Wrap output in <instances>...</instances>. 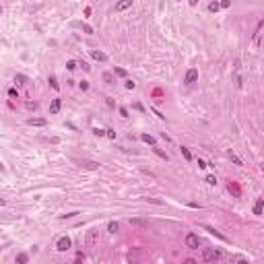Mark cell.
Masks as SVG:
<instances>
[{
    "mask_svg": "<svg viewBox=\"0 0 264 264\" xmlns=\"http://www.w3.org/2000/svg\"><path fill=\"white\" fill-rule=\"evenodd\" d=\"M97 243H99V231H97V229H89V231H87V235H85V248L93 250Z\"/></svg>",
    "mask_w": 264,
    "mask_h": 264,
    "instance_id": "6da1fadb",
    "label": "cell"
},
{
    "mask_svg": "<svg viewBox=\"0 0 264 264\" xmlns=\"http://www.w3.org/2000/svg\"><path fill=\"white\" fill-rule=\"evenodd\" d=\"M202 258L207 260V262H217L223 258V252L221 250H215V248H207L204 252H202Z\"/></svg>",
    "mask_w": 264,
    "mask_h": 264,
    "instance_id": "7a4b0ae2",
    "label": "cell"
},
{
    "mask_svg": "<svg viewBox=\"0 0 264 264\" xmlns=\"http://www.w3.org/2000/svg\"><path fill=\"white\" fill-rule=\"evenodd\" d=\"M186 246H188L190 250H198V246H200L198 235H196V233H188V235H186Z\"/></svg>",
    "mask_w": 264,
    "mask_h": 264,
    "instance_id": "3957f363",
    "label": "cell"
},
{
    "mask_svg": "<svg viewBox=\"0 0 264 264\" xmlns=\"http://www.w3.org/2000/svg\"><path fill=\"white\" fill-rule=\"evenodd\" d=\"M70 246H72V241H70V237H66V235L56 241V250L58 252H66V250H70Z\"/></svg>",
    "mask_w": 264,
    "mask_h": 264,
    "instance_id": "277c9868",
    "label": "cell"
},
{
    "mask_svg": "<svg viewBox=\"0 0 264 264\" xmlns=\"http://www.w3.org/2000/svg\"><path fill=\"white\" fill-rule=\"evenodd\" d=\"M227 190H229V194L233 196V198H241V186L237 184V182H229V184H227Z\"/></svg>",
    "mask_w": 264,
    "mask_h": 264,
    "instance_id": "5b68a950",
    "label": "cell"
},
{
    "mask_svg": "<svg viewBox=\"0 0 264 264\" xmlns=\"http://www.w3.org/2000/svg\"><path fill=\"white\" fill-rule=\"evenodd\" d=\"M130 225H132V227H136V229H145V227H149V219L134 217V219H130Z\"/></svg>",
    "mask_w": 264,
    "mask_h": 264,
    "instance_id": "8992f818",
    "label": "cell"
},
{
    "mask_svg": "<svg viewBox=\"0 0 264 264\" xmlns=\"http://www.w3.org/2000/svg\"><path fill=\"white\" fill-rule=\"evenodd\" d=\"M196 80H198V70H196V68H190L188 72H186L184 83H186V85H194Z\"/></svg>",
    "mask_w": 264,
    "mask_h": 264,
    "instance_id": "52a82bcc",
    "label": "cell"
},
{
    "mask_svg": "<svg viewBox=\"0 0 264 264\" xmlns=\"http://www.w3.org/2000/svg\"><path fill=\"white\" fill-rule=\"evenodd\" d=\"M130 6H132V0H118L116 2V12H122L126 8H130Z\"/></svg>",
    "mask_w": 264,
    "mask_h": 264,
    "instance_id": "ba28073f",
    "label": "cell"
},
{
    "mask_svg": "<svg viewBox=\"0 0 264 264\" xmlns=\"http://www.w3.org/2000/svg\"><path fill=\"white\" fill-rule=\"evenodd\" d=\"M47 120L46 118H29L27 120V126H46Z\"/></svg>",
    "mask_w": 264,
    "mask_h": 264,
    "instance_id": "9c48e42d",
    "label": "cell"
},
{
    "mask_svg": "<svg viewBox=\"0 0 264 264\" xmlns=\"http://www.w3.org/2000/svg\"><path fill=\"white\" fill-rule=\"evenodd\" d=\"M79 165L83 167V169H91V171L99 167V163H97V161H87V159H85V161H79Z\"/></svg>",
    "mask_w": 264,
    "mask_h": 264,
    "instance_id": "30bf717a",
    "label": "cell"
},
{
    "mask_svg": "<svg viewBox=\"0 0 264 264\" xmlns=\"http://www.w3.org/2000/svg\"><path fill=\"white\" fill-rule=\"evenodd\" d=\"M60 107H62V101H60V99H52V103H50V114L52 116H56L58 112H60Z\"/></svg>",
    "mask_w": 264,
    "mask_h": 264,
    "instance_id": "8fae6325",
    "label": "cell"
},
{
    "mask_svg": "<svg viewBox=\"0 0 264 264\" xmlns=\"http://www.w3.org/2000/svg\"><path fill=\"white\" fill-rule=\"evenodd\" d=\"M91 56L97 60V62H107V56H105L101 50H91Z\"/></svg>",
    "mask_w": 264,
    "mask_h": 264,
    "instance_id": "7c38bea8",
    "label": "cell"
},
{
    "mask_svg": "<svg viewBox=\"0 0 264 264\" xmlns=\"http://www.w3.org/2000/svg\"><path fill=\"white\" fill-rule=\"evenodd\" d=\"M264 210V198H258L256 204H254V215H262Z\"/></svg>",
    "mask_w": 264,
    "mask_h": 264,
    "instance_id": "4fadbf2b",
    "label": "cell"
},
{
    "mask_svg": "<svg viewBox=\"0 0 264 264\" xmlns=\"http://www.w3.org/2000/svg\"><path fill=\"white\" fill-rule=\"evenodd\" d=\"M17 262H19V264H27V262H29V256H27L25 252L17 254Z\"/></svg>",
    "mask_w": 264,
    "mask_h": 264,
    "instance_id": "5bb4252c",
    "label": "cell"
},
{
    "mask_svg": "<svg viewBox=\"0 0 264 264\" xmlns=\"http://www.w3.org/2000/svg\"><path fill=\"white\" fill-rule=\"evenodd\" d=\"M180 151H182V155H184L186 161H192V153H190V149H188V147H180Z\"/></svg>",
    "mask_w": 264,
    "mask_h": 264,
    "instance_id": "9a60e30c",
    "label": "cell"
},
{
    "mask_svg": "<svg viewBox=\"0 0 264 264\" xmlns=\"http://www.w3.org/2000/svg\"><path fill=\"white\" fill-rule=\"evenodd\" d=\"M155 155H157V157H161V159L163 161H169V157H167V153H165V151H161V149H157V147H155Z\"/></svg>",
    "mask_w": 264,
    "mask_h": 264,
    "instance_id": "2e32d148",
    "label": "cell"
},
{
    "mask_svg": "<svg viewBox=\"0 0 264 264\" xmlns=\"http://www.w3.org/2000/svg\"><path fill=\"white\" fill-rule=\"evenodd\" d=\"M118 229H120V225H118L116 221H109V223H107V231H109V233H116Z\"/></svg>",
    "mask_w": 264,
    "mask_h": 264,
    "instance_id": "e0dca14e",
    "label": "cell"
},
{
    "mask_svg": "<svg viewBox=\"0 0 264 264\" xmlns=\"http://www.w3.org/2000/svg\"><path fill=\"white\" fill-rule=\"evenodd\" d=\"M47 83H50V87H52V89H54V91H58V89H60V85H58V80H56V77H50V79H47Z\"/></svg>",
    "mask_w": 264,
    "mask_h": 264,
    "instance_id": "ac0fdd59",
    "label": "cell"
},
{
    "mask_svg": "<svg viewBox=\"0 0 264 264\" xmlns=\"http://www.w3.org/2000/svg\"><path fill=\"white\" fill-rule=\"evenodd\" d=\"M204 229H207L208 233H213V235H217L219 240H225V235H223V233H219V231H215L213 227H208V225H204Z\"/></svg>",
    "mask_w": 264,
    "mask_h": 264,
    "instance_id": "d6986e66",
    "label": "cell"
},
{
    "mask_svg": "<svg viewBox=\"0 0 264 264\" xmlns=\"http://www.w3.org/2000/svg\"><path fill=\"white\" fill-rule=\"evenodd\" d=\"M15 83H17V85H25V83H27V77H25V74H15Z\"/></svg>",
    "mask_w": 264,
    "mask_h": 264,
    "instance_id": "ffe728a7",
    "label": "cell"
},
{
    "mask_svg": "<svg viewBox=\"0 0 264 264\" xmlns=\"http://www.w3.org/2000/svg\"><path fill=\"white\" fill-rule=\"evenodd\" d=\"M140 138H142V142H149V145L155 147V138L151 136V134H140Z\"/></svg>",
    "mask_w": 264,
    "mask_h": 264,
    "instance_id": "44dd1931",
    "label": "cell"
},
{
    "mask_svg": "<svg viewBox=\"0 0 264 264\" xmlns=\"http://www.w3.org/2000/svg\"><path fill=\"white\" fill-rule=\"evenodd\" d=\"M227 155H229V159L233 161V163H235V165H241V159H240V157H237V155H235V153H233V151H229V153H227Z\"/></svg>",
    "mask_w": 264,
    "mask_h": 264,
    "instance_id": "7402d4cb",
    "label": "cell"
},
{
    "mask_svg": "<svg viewBox=\"0 0 264 264\" xmlns=\"http://www.w3.org/2000/svg\"><path fill=\"white\" fill-rule=\"evenodd\" d=\"M74 25H77V27H80L85 33H89V35L93 33V27H89V25H83V23H74Z\"/></svg>",
    "mask_w": 264,
    "mask_h": 264,
    "instance_id": "603a6c76",
    "label": "cell"
},
{
    "mask_svg": "<svg viewBox=\"0 0 264 264\" xmlns=\"http://www.w3.org/2000/svg\"><path fill=\"white\" fill-rule=\"evenodd\" d=\"M219 8H221V4H219V2H210V4H208V11H210V12H217Z\"/></svg>",
    "mask_w": 264,
    "mask_h": 264,
    "instance_id": "cb8c5ba5",
    "label": "cell"
},
{
    "mask_svg": "<svg viewBox=\"0 0 264 264\" xmlns=\"http://www.w3.org/2000/svg\"><path fill=\"white\" fill-rule=\"evenodd\" d=\"M25 107H27L29 112H35V109H37V103H35V101H27V103H25Z\"/></svg>",
    "mask_w": 264,
    "mask_h": 264,
    "instance_id": "d4e9b609",
    "label": "cell"
},
{
    "mask_svg": "<svg viewBox=\"0 0 264 264\" xmlns=\"http://www.w3.org/2000/svg\"><path fill=\"white\" fill-rule=\"evenodd\" d=\"M207 184L208 186H217V178H215V175H207Z\"/></svg>",
    "mask_w": 264,
    "mask_h": 264,
    "instance_id": "484cf974",
    "label": "cell"
},
{
    "mask_svg": "<svg viewBox=\"0 0 264 264\" xmlns=\"http://www.w3.org/2000/svg\"><path fill=\"white\" fill-rule=\"evenodd\" d=\"M145 200H147V202H151V204H157V207H161V204H163L159 198H145Z\"/></svg>",
    "mask_w": 264,
    "mask_h": 264,
    "instance_id": "4316f807",
    "label": "cell"
},
{
    "mask_svg": "<svg viewBox=\"0 0 264 264\" xmlns=\"http://www.w3.org/2000/svg\"><path fill=\"white\" fill-rule=\"evenodd\" d=\"M79 87H80V91H87V89H89V80H80Z\"/></svg>",
    "mask_w": 264,
    "mask_h": 264,
    "instance_id": "83f0119b",
    "label": "cell"
},
{
    "mask_svg": "<svg viewBox=\"0 0 264 264\" xmlns=\"http://www.w3.org/2000/svg\"><path fill=\"white\" fill-rule=\"evenodd\" d=\"M93 134H95V136H103V134H107V132L101 130V128H93Z\"/></svg>",
    "mask_w": 264,
    "mask_h": 264,
    "instance_id": "f1b7e54d",
    "label": "cell"
},
{
    "mask_svg": "<svg viewBox=\"0 0 264 264\" xmlns=\"http://www.w3.org/2000/svg\"><path fill=\"white\" fill-rule=\"evenodd\" d=\"M124 87H126L128 91H132V89L136 87V83H132V80H126V83H124Z\"/></svg>",
    "mask_w": 264,
    "mask_h": 264,
    "instance_id": "f546056e",
    "label": "cell"
},
{
    "mask_svg": "<svg viewBox=\"0 0 264 264\" xmlns=\"http://www.w3.org/2000/svg\"><path fill=\"white\" fill-rule=\"evenodd\" d=\"M66 68H68V70H74V68H77V62H74V60H68V62H66Z\"/></svg>",
    "mask_w": 264,
    "mask_h": 264,
    "instance_id": "4dcf8cb0",
    "label": "cell"
},
{
    "mask_svg": "<svg viewBox=\"0 0 264 264\" xmlns=\"http://www.w3.org/2000/svg\"><path fill=\"white\" fill-rule=\"evenodd\" d=\"M114 72L118 74V77H126V74H128V72H126L124 68H114Z\"/></svg>",
    "mask_w": 264,
    "mask_h": 264,
    "instance_id": "1f68e13d",
    "label": "cell"
},
{
    "mask_svg": "<svg viewBox=\"0 0 264 264\" xmlns=\"http://www.w3.org/2000/svg\"><path fill=\"white\" fill-rule=\"evenodd\" d=\"M198 167H200V169H204V167H208V163L204 159H198Z\"/></svg>",
    "mask_w": 264,
    "mask_h": 264,
    "instance_id": "d6a6232c",
    "label": "cell"
},
{
    "mask_svg": "<svg viewBox=\"0 0 264 264\" xmlns=\"http://www.w3.org/2000/svg\"><path fill=\"white\" fill-rule=\"evenodd\" d=\"M8 97H17V99H19V93H17V89H8Z\"/></svg>",
    "mask_w": 264,
    "mask_h": 264,
    "instance_id": "836d02e7",
    "label": "cell"
},
{
    "mask_svg": "<svg viewBox=\"0 0 264 264\" xmlns=\"http://www.w3.org/2000/svg\"><path fill=\"white\" fill-rule=\"evenodd\" d=\"M221 6H223V8H229V6H231V0H221Z\"/></svg>",
    "mask_w": 264,
    "mask_h": 264,
    "instance_id": "e575fe53",
    "label": "cell"
},
{
    "mask_svg": "<svg viewBox=\"0 0 264 264\" xmlns=\"http://www.w3.org/2000/svg\"><path fill=\"white\" fill-rule=\"evenodd\" d=\"M105 132H107V136H109V138H116V130H112V128H107Z\"/></svg>",
    "mask_w": 264,
    "mask_h": 264,
    "instance_id": "d590c367",
    "label": "cell"
},
{
    "mask_svg": "<svg viewBox=\"0 0 264 264\" xmlns=\"http://www.w3.org/2000/svg\"><path fill=\"white\" fill-rule=\"evenodd\" d=\"M120 116H122V118H128V109L126 107H120Z\"/></svg>",
    "mask_w": 264,
    "mask_h": 264,
    "instance_id": "8d00e7d4",
    "label": "cell"
},
{
    "mask_svg": "<svg viewBox=\"0 0 264 264\" xmlns=\"http://www.w3.org/2000/svg\"><path fill=\"white\" fill-rule=\"evenodd\" d=\"M105 103L109 105V107H116V103H114V99H112V97H107V99H105Z\"/></svg>",
    "mask_w": 264,
    "mask_h": 264,
    "instance_id": "74e56055",
    "label": "cell"
},
{
    "mask_svg": "<svg viewBox=\"0 0 264 264\" xmlns=\"http://www.w3.org/2000/svg\"><path fill=\"white\" fill-rule=\"evenodd\" d=\"M103 80H105V83H112V74H109V72H105V74H103Z\"/></svg>",
    "mask_w": 264,
    "mask_h": 264,
    "instance_id": "f35d334b",
    "label": "cell"
},
{
    "mask_svg": "<svg viewBox=\"0 0 264 264\" xmlns=\"http://www.w3.org/2000/svg\"><path fill=\"white\" fill-rule=\"evenodd\" d=\"M83 260H85V254L79 252V254H77V262H83Z\"/></svg>",
    "mask_w": 264,
    "mask_h": 264,
    "instance_id": "ab89813d",
    "label": "cell"
},
{
    "mask_svg": "<svg viewBox=\"0 0 264 264\" xmlns=\"http://www.w3.org/2000/svg\"><path fill=\"white\" fill-rule=\"evenodd\" d=\"M79 213H68V215H62V219H72V217H77Z\"/></svg>",
    "mask_w": 264,
    "mask_h": 264,
    "instance_id": "60d3db41",
    "label": "cell"
},
{
    "mask_svg": "<svg viewBox=\"0 0 264 264\" xmlns=\"http://www.w3.org/2000/svg\"><path fill=\"white\" fill-rule=\"evenodd\" d=\"M80 66H83V70H87V72H89V70H91V66H89V64H87V62H80Z\"/></svg>",
    "mask_w": 264,
    "mask_h": 264,
    "instance_id": "b9f144b4",
    "label": "cell"
},
{
    "mask_svg": "<svg viewBox=\"0 0 264 264\" xmlns=\"http://www.w3.org/2000/svg\"><path fill=\"white\" fill-rule=\"evenodd\" d=\"M188 207H190V208H200V204H196V202H188Z\"/></svg>",
    "mask_w": 264,
    "mask_h": 264,
    "instance_id": "7bdbcfd3",
    "label": "cell"
},
{
    "mask_svg": "<svg viewBox=\"0 0 264 264\" xmlns=\"http://www.w3.org/2000/svg\"><path fill=\"white\" fill-rule=\"evenodd\" d=\"M190 4H192V6H196V4H198V0H190Z\"/></svg>",
    "mask_w": 264,
    "mask_h": 264,
    "instance_id": "ee69618b",
    "label": "cell"
}]
</instances>
